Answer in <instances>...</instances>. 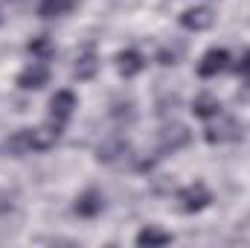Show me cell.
<instances>
[{"label":"cell","mask_w":250,"mask_h":248,"mask_svg":"<svg viewBox=\"0 0 250 248\" xmlns=\"http://www.w3.org/2000/svg\"><path fill=\"white\" fill-rule=\"evenodd\" d=\"M47 76H50L47 64L32 62V64H26V67L21 70L18 85H21V88H26V91H32V88H44V85H47Z\"/></svg>","instance_id":"1"},{"label":"cell","mask_w":250,"mask_h":248,"mask_svg":"<svg viewBox=\"0 0 250 248\" xmlns=\"http://www.w3.org/2000/svg\"><path fill=\"white\" fill-rule=\"evenodd\" d=\"M181 24H184L187 29L201 32V29H209V26L215 24V15H212L207 6H198V9H187V12L181 15Z\"/></svg>","instance_id":"2"},{"label":"cell","mask_w":250,"mask_h":248,"mask_svg":"<svg viewBox=\"0 0 250 248\" xmlns=\"http://www.w3.org/2000/svg\"><path fill=\"white\" fill-rule=\"evenodd\" d=\"M209 204V190L204 184H192L181 193V207L184 210H201Z\"/></svg>","instance_id":"3"},{"label":"cell","mask_w":250,"mask_h":248,"mask_svg":"<svg viewBox=\"0 0 250 248\" xmlns=\"http://www.w3.org/2000/svg\"><path fill=\"white\" fill-rule=\"evenodd\" d=\"M224 67H227V53H224V50H209V53H204V59L198 64V73L209 79V76L221 73Z\"/></svg>","instance_id":"4"},{"label":"cell","mask_w":250,"mask_h":248,"mask_svg":"<svg viewBox=\"0 0 250 248\" xmlns=\"http://www.w3.org/2000/svg\"><path fill=\"white\" fill-rule=\"evenodd\" d=\"M50 108H53V117L62 123V120H67V117L73 114V108H76V97H73L70 91H59V94L53 97Z\"/></svg>","instance_id":"5"},{"label":"cell","mask_w":250,"mask_h":248,"mask_svg":"<svg viewBox=\"0 0 250 248\" xmlns=\"http://www.w3.org/2000/svg\"><path fill=\"white\" fill-rule=\"evenodd\" d=\"M192 108H195V114H198V117H215V114L221 111V102H218L212 94H204V97H198V99H195V105H192Z\"/></svg>","instance_id":"6"},{"label":"cell","mask_w":250,"mask_h":248,"mask_svg":"<svg viewBox=\"0 0 250 248\" xmlns=\"http://www.w3.org/2000/svg\"><path fill=\"white\" fill-rule=\"evenodd\" d=\"M73 9V0H44L41 3V15L44 18H62Z\"/></svg>","instance_id":"7"},{"label":"cell","mask_w":250,"mask_h":248,"mask_svg":"<svg viewBox=\"0 0 250 248\" xmlns=\"http://www.w3.org/2000/svg\"><path fill=\"white\" fill-rule=\"evenodd\" d=\"M233 137H236V123H233V120H224L221 125H212L209 134H207L209 143H215V140L221 143V140H233Z\"/></svg>","instance_id":"8"},{"label":"cell","mask_w":250,"mask_h":248,"mask_svg":"<svg viewBox=\"0 0 250 248\" xmlns=\"http://www.w3.org/2000/svg\"><path fill=\"white\" fill-rule=\"evenodd\" d=\"M137 70H143V59H140V53H134V50H128L120 56V73L123 76H134Z\"/></svg>","instance_id":"9"},{"label":"cell","mask_w":250,"mask_h":248,"mask_svg":"<svg viewBox=\"0 0 250 248\" xmlns=\"http://www.w3.org/2000/svg\"><path fill=\"white\" fill-rule=\"evenodd\" d=\"M172 237L169 234H163V231H157V228H146L140 237H137V243L140 246H166Z\"/></svg>","instance_id":"10"},{"label":"cell","mask_w":250,"mask_h":248,"mask_svg":"<svg viewBox=\"0 0 250 248\" xmlns=\"http://www.w3.org/2000/svg\"><path fill=\"white\" fill-rule=\"evenodd\" d=\"M93 70H96V59L93 56H84V59H79V64H76V76L79 79H90Z\"/></svg>","instance_id":"11"},{"label":"cell","mask_w":250,"mask_h":248,"mask_svg":"<svg viewBox=\"0 0 250 248\" xmlns=\"http://www.w3.org/2000/svg\"><path fill=\"white\" fill-rule=\"evenodd\" d=\"M242 70H250V53L245 56V62H242Z\"/></svg>","instance_id":"12"}]
</instances>
